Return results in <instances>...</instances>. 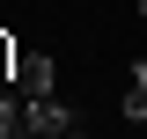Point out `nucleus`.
Wrapping results in <instances>:
<instances>
[{
	"instance_id": "nucleus-3",
	"label": "nucleus",
	"mask_w": 147,
	"mask_h": 139,
	"mask_svg": "<svg viewBox=\"0 0 147 139\" xmlns=\"http://www.w3.org/2000/svg\"><path fill=\"white\" fill-rule=\"evenodd\" d=\"M0 139H22V88H0Z\"/></svg>"
},
{
	"instance_id": "nucleus-4",
	"label": "nucleus",
	"mask_w": 147,
	"mask_h": 139,
	"mask_svg": "<svg viewBox=\"0 0 147 139\" xmlns=\"http://www.w3.org/2000/svg\"><path fill=\"white\" fill-rule=\"evenodd\" d=\"M15 66H22V59H15V37H7V29H0V88H7V81H15Z\"/></svg>"
},
{
	"instance_id": "nucleus-6",
	"label": "nucleus",
	"mask_w": 147,
	"mask_h": 139,
	"mask_svg": "<svg viewBox=\"0 0 147 139\" xmlns=\"http://www.w3.org/2000/svg\"><path fill=\"white\" fill-rule=\"evenodd\" d=\"M22 139H30V132H22Z\"/></svg>"
},
{
	"instance_id": "nucleus-5",
	"label": "nucleus",
	"mask_w": 147,
	"mask_h": 139,
	"mask_svg": "<svg viewBox=\"0 0 147 139\" xmlns=\"http://www.w3.org/2000/svg\"><path fill=\"white\" fill-rule=\"evenodd\" d=\"M140 22H147V0H140Z\"/></svg>"
},
{
	"instance_id": "nucleus-1",
	"label": "nucleus",
	"mask_w": 147,
	"mask_h": 139,
	"mask_svg": "<svg viewBox=\"0 0 147 139\" xmlns=\"http://www.w3.org/2000/svg\"><path fill=\"white\" fill-rule=\"evenodd\" d=\"M15 88H22V95H52V59H44V51H30V59H22V66H15Z\"/></svg>"
},
{
	"instance_id": "nucleus-2",
	"label": "nucleus",
	"mask_w": 147,
	"mask_h": 139,
	"mask_svg": "<svg viewBox=\"0 0 147 139\" xmlns=\"http://www.w3.org/2000/svg\"><path fill=\"white\" fill-rule=\"evenodd\" d=\"M125 124H147V59H132V88H125Z\"/></svg>"
}]
</instances>
